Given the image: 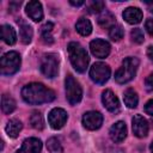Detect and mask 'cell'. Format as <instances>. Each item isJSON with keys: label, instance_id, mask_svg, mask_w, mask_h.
<instances>
[{"label": "cell", "instance_id": "obj_1", "mask_svg": "<svg viewBox=\"0 0 153 153\" xmlns=\"http://www.w3.org/2000/svg\"><path fill=\"white\" fill-rule=\"evenodd\" d=\"M22 97L23 99L29 104H42V103H49L54 100L55 92L48 87H45L43 84L32 82L29 85H25L22 90Z\"/></svg>", "mask_w": 153, "mask_h": 153}, {"label": "cell", "instance_id": "obj_2", "mask_svg": "<svg viewBox=\"0 0 153 153\" xmlns=\"http://www.w3.org/2000/svg\"><path fill=\"white\" fill-rule=\"evenodd\" d=\"M68 55H69V60L74 67L75 71L84 73L88 66V55L86 53V50L76 42H71L68 44Z\"/></svg>", "mask_w": 153, "mask_h": 153}, {"label": "cell", "instance_id": "obj_3", "mask_svg": "<svg viewBox=\"0 0 153 153\" xmlns=\"http://www.w3.org/2000/svg\"><path fill=\"white\" fill-rule=\"evenodd\" d=\"M139 67V60L136 57H126L122 62V66L118 68V71L115 74V80L118 84H126L130 81L137 71Z\"/></svg>", "mask_w": 153, "mask_h": 153}, {"label": "cell", "instance_id": "obj_4", "mask_svg": "<svg viewBox=\"0 0 153 153\" xmlns=\"http://www.w3.org/2000/svg\"><path fill=\"white\" fill-rule=\"evenodd\" d=\"M20 67V56L16 51L6 53L1 57V73L4 75H11L18 72Z\"/></svg>", "mask_w": 153, "mask_h": 153}, {"label": "cell", "instance_id": "obj_5", "mask_svg": "<svg viewBox=\"0 0 153 153\" xmlns=\"http://www.w3.org/2000/svg\"><path fill=\"white\" fill-rule=\"evenodd\" d=\"M65 84H66V97H67V100L72 105L78 104L81 100V97H82V90H81L80 84L72 75H67Z\"/></svg>", "mask_w": 153, "mask_h": 153}, {"label": "cell", "instance_id": "obj_6", "mask_svg": "<svg viewBox=\"0 0 153 153\" xmlns=\"http://www.w3.org/2000/svg\"><path fill=\"white\" fill-rule=\"evenodd\" d=\"M41 71L47 78H55L59 72V59L55 54H44L41 60Z\"/></svg>", "mask_w": 153, "mask_h": 153}, {"label": "cell", "instance_id": "obj_7", "mask_svg": "<svg viewBox=\"0 0 153 153\" xmlns=\"http://www.w3.org/2000/svg\"><path fill=\"white\" fill-rule=\"evenodd\" d=\"M110 67L103 62H97L94 63L91 69H90V76L91 79L96 82V84H99V85H103L105 84L109 78H110Z\"/></svg>", "mask_w": 153, "mask_h": 153}, {"label": "cell", "instance_id": "obj_8", "mask_svg": "<svg viewBox=\"0 0 153 153\" xmlns=\"http://www.w3.org/2000/svg\"><path fill=\"white\" fill-rule=\"evenodd\" d=\"M48 121L53 129H61L67 121V112L61 108H55L49 112Z\"/></svg>", "mask_w": 153, "mask_h": 153}, {"label": "cell", "instance_id": "obj_9", "mask_svg": "<svg viewBox=\"0 0 153 153\" xmlns=\"http://www.w3.org/2000/svg\"><path fill=\"white\" fill-rule=\"evenodd\" d=\"M90 49L91 53L98 57V59H104L110 54V44L100 38H96L90 43Z\"/></svg>", "mask_w": 153, "mask_h": 153}, {"label": "cell", "instance_id": "obj_10", "mask_svg": "<svg viewBox=\"0 0 153 153\" xmlns=\"http://www.w3.org/2000/svg\"><path fill=\"white\" fill-rule=\"evenodd\" d=\"M103 123V116L98 111H88L82 116V124L88 130L98 129Z\"/></svg>", "mask_w": 153, "mask_h": 153}, {"label": "cell", "instance_id": "obj_11", "mask_svg": "<svg viewBox=\"0 0 153 153\" xmlns=\"http://www.w3.org/2000/svg\"><path fill=\"white\" fill-rule=\"evenodd\" d=\"M102 102L104 106L112 114L120 111V100L111 90H105L102 94Z\"/></svg>", "mask_w": 153, "mask_h": 153}, {"label": "cell", "instance_id": "obj_12", "mask_svg": "<svg viewBox=\"0 0 153 153\" xmlns=\"http://www.w3.org/2000/svg\"><path fill=\"white\" fill-rule=\"evenodd\" d=\"M133 123V133L137 137H145L148 134V122L141 115H135L131 120Z\"/></svg>", "mask_w": 153, "mask_h": 153}, {"label": "cell", "instance_id": "obj_13", "mask_svg": "<svg viewBox=\"0 0 153 153\" xmlns=\"http://www.w3.org/2000/svg\"><path fill=\"white\" fill-rule=\"evenodd\" d=\"M42 151V142L39 139L29 137L24 140L22 147L16 153H41Z\"/></svg>", "mask_w": 153, "mask_h": 153}, {"label": "cell", "instance_id": "obj_14", "mask_svg": "<svg viewBox=\"0 0 153 153\" xmlns=\"http://www.w3.org/2000/svg\"><path fill=\"white\" fill-rule=\"evenodd\" d=\"M127 136V127H126V123L122 122V121H118L116 122L115 124L111 126L110 128V137L114 142L116 143H120L122 142Z\"/></svg>", "mask_w": 153, "mask_h": 153}, {"label": "cell", "instance_id": "obj_15", "mask_svg": "<svg viewBox=\"0 0 153 153\" xmlns=\"http://www.w3.org/2000/svg\"><path fill=\"white\" fill-rule=\"evenodd\" d=\"M26 14L33 20V22H39L43 19V10L42 5L38 1H29L25 7Z\"/></svg>", "mask_w": 153, "mask_h": 153}, {"label": "cell", "instance_id": "obj_16", "mask_svg": "<svg viewBox=\"0 0 153 153\" xmlns=\"http://www.w3.org/2000/svg\"><path fill=\"white\" fill-rule=\"evenodd\" d=\"M124 20L129 24H139L142 19V12L137 7H128L122 13Z\"/></svg>", "mask_w": 153, "mask_h": 153}, {"label": "cell", "instance_id": "obj_17", "mask_svg": "<svg viewBox=\"0 0 153 153\" xmlns=\"http://www.w3.org/2000/svg\"><path fill=\"white\" fill-rule=\"evenodd\" d=\"M1 38L5 43L12 45L16 43L17 41V33H16V30L11 26V25H2L1 26Z\"/></svg>", "mask_w": 153, "mask_h": 153}, {"label": "cell", "instance_id": "obj_18", "mask_svg": "<svg viewBox=\"0 0 153 153\" xmlns=\"http://www.w3.org/2000/svg\"><path fill=\"white\" fill-rule=\"evenodd\" d=\"M22 127H23L22 122L19 120L13 118V120H10L7 122L5 130H6V133H7V135L10 137H17L18 134H19V131L22 130Z\"/></svg>", "mask_w": 153, "mask_h": 153}, {"label": "cell", "instance_id": "obj_19", "mask_svg": "<svg viewBox=\"0 0 153 153\" xmlns=\"http://www.w3.org/2000/svg\"><path fill=\"white\" fill-rule=\"evenodd\" d=\"M75 27H76V31L81 35V36H88L92 31V24L91 22L87 19V18H79L76 24H75Z\"/></svg>", "mask_w": 153, "mask_h": 153}, {"label": "cell", "instance_id": "obj_20", "mask_svg": "<svg viewBox=\"0 0 153 153\" xmlns=\"http://www.w3.org/2000/svg\"><path fill=\"white\" fill-rule=\"evenodd\" d=\"M32 35H33L32 27H31L29 24H24V23H22V24H20V27H19L20 41H22L24 44H29V43L31 42Z\"/></svg>", "mask_w": 153, "mask_h": 153}, {"label": "cell", "instance_id": "obj_21", "mask_svg": "<svg viewBox=\"0 0 153 153\" xmlns=\"http://www.w3.org/2000/svg\"><path fill=\"white\" fill-rule=\"evenodd\" d=\"M123 99H124V103L128 108H136L137 106V103H139V97H137V93L133 90V88H128L124 92V96H123Z\"/></svg>", "mask_w": 153, "mask_h": 153}, {"label": "cell", "instance_id": "obj_22", "mask_svg": "<svg viewBox=\"0 0 153 153\" xmlns=\"http://www.w3.org/2000/svg\"><path fill=\"white\" fill-rule=\"evenodd\" d=\"M98 24L103 27H112L115 25V17L108 12L104 11L99 17H98Z\"/></svg>", "mask_w": 153, "mask_h": 153}, {"label": "cell", "instance_id": "obj_23", "mask_svg": "<svg viewBox=\"0 0 153 153\" xmlns=\"http://www.w3.org/2000/svg\"><path fill=\"white\" fill-rule=\"evenodd\" d=\"M1 108H2V111L5 114H11L16 109L14 99L12 97H10L8 94H4L1 97Z\"/></svg>", "mask_w": 153, "mask_h": 153}, {"label": "cell", "instance_id": "obj_24", "mask_svg": "<svg viewBox=\"0 0 153 153\" xmlns=\"http://www.w3.org/2000/svg\"><path fill=\"white\" fill-rule=\"evenodd\" d=\"M30 123L32 126V128L37 129V130H42L44 128V120L43 116L39 111H33L30 116Z\"/></svg>", "mask_w": 153, "mask_h": 153}, {"label": "cell", "instance_id": "obj_25", "mask_svg": "<svg viewBox=\"0 0 153 153\" xmlns=\"http://www.w3.org/2000/svg\"><path fill=\"white\" fill-rule=\"evenodd\" d=\"M47 148L50 153H61L62 152V146L59 139L56 137H50L47 141Z\"/></svg>", "mask_w": 153, "mask_h": 153}, {"label": "cell", "instance_id": "obj_26", "mask_svg": "<svg viewBox=\"0 0 153 153\" xmlns=\"http://www.w3.org/2000/svg\"><path fill=\"white\" fill-rule=\"evenodd\" d=\"M124 35V31H123V27L120 25V24H115L112 27H110V31H109V36L112 41H120Z\"/></svg>", "mask_w": 153, "mask_h": 153}, {"label": "cell", "instance_id": "obj_27", "mask_svg": "<svg viewBox=\"0 0 153 153\" xmlns=\"http://www.w3.org/2000/svg\"><path fill=\"white\" fill-rule=\"evenodd\" d=\"M104 6L105 4L103 1H99V0H96V1H91L87 6V10L90 13H99L100 11L104 10Z\"/></svg>", "mask_w": 153, "mask_h": 153}, {"label": "cell", "instance_id": "obj_28", "mask_svg": "<svg viewBox=\"0 0 153 153\" xmlns=\"http://www.w3.org/2000/svg\"><path fill=\"white\" fill-rule=\"evenodd\" d=\"M130 37H131V39H133L135 43H137V44L142 43L143 39H145V36H143L142 30H141V29H137V27L131 30V32H130Z\"/></svg>", "mask_w": 153, "mask_h": 153}, {"label": "cell", "instance_id": "obj_29", "mask_svg": "<svg viewBox=\"0 0 153 153\" xmlns=\"http://www.w3.org/2000/svg\"><path fill=\"white\" fill-rule=\"evenodd\" d=\"M145 86L147 91H153V73H151L146 80H145Z\"/></svg>", "mask_w": 153, "mask_h": 153}, {"label": "cell", "instance_id": "obj_30", "mask_svg": "<svg viewBox=\"0 0 153 153\" xmlns=\"http://www.w3.org/2000/svg\"><path fill=\"white\" fill-rule=\"evenodd\" d=\"M42 41L45 43V44H51L54 42V38L53 36L50 35V32H42Z\"/></svg>", "mask_w": 153, "mask_h": 153}, {"label": "cell", "instance_id": "obj_31", "mask_svg": "<svg viewBox=\"0 0 153 153\" xmlns=\"http://www.w3.org/2000/svg\"><path fill=\"white\" fill-rule=\"evenodd\" d=\"M145 27H146L147 32H148L151 36H153V19H152V18H148V19L146 20Z\"/></svg>", "mask_w": 153, "mask_h": 153}, {"label": "cell", "instance_id": "obj_32", "mask_svg": "<svg viewBox=\"0 0 153 153\" xmlns=\"http://www.w3.org/2000/svg\"><path fill=\"white\" fill-rule=\"evenodd\" d=\"M145 111H146L148 115L153 116V99H151V100H148V102L146 103V105H145Z\"/></svg>", "mask_w": 153, "mask_h": 153}, {"label": "cell", "instance_id": "obj_33", "mask_svg": "<svg viewBox=\"0 0 153 153\" xmlns=\"http://www.w3.org/2000/svg\"><path fill=\"white\" fill-rule=\"evenodd\" d=\"M53 27H54V24L51 22H47L41 29H42V32H50Z\"/></svg>", "mask_w": 153, "mask_h": 153}, {"label": "cell", "instance_id": "obj_34", "mask_svg": "<svg viewBox=\"0 0 153 153\" xmlns=\"http://www.w3.org/2000/svg\"><path fill=\"white\" fill-rule=\"evenodd\" d=\"M147 55L149 57V60L153 62V45H149L148 49H147Z\"/></svg>", "mask_w": 153, "mask_h": 153}, {"label": "cell", "instance_id": "obj_35", "mask_svg": "<svg viewBox=\"0 0 153 153\" xmlns=\"http://www.w3.org/2000/svg\"><path fill=\"white\" fill-rule=\"evenodd\" d=\"M69 2H71L72 5H74V6H81V5H84V4H85L84 1H73V0H72V1H69Z\"/></svg>", "mask_w": 153, "mask_h": 153}, {"label": "cell", "instance_id": "obj_36", "mask_svg": "<svg viewBox=\"0 0 153 153\" xmlns=\"http://www.w3.org/2000/svg\"><path fill=\"white\" fill-rule=\"evenodd\" d=\"M146 4H147V6H148V10L153 13V1H146Z\"/></svg>", "mask_w": 153, "mask_h": 153}, {"label": "cell", "instance_id": "obj_37", "mask_svg": "<svg viewBox=\"0 0 153 153\" xmlns=\"http://www.w3.org/2000/svg\"><path fill=\"white\" fill-rule=\"evenodd\" d=\"M151 152H152V153H153V142H152V143H151Z\"/></svg>", "mask_w": 153, "mask_h": 153}]
</instances>
